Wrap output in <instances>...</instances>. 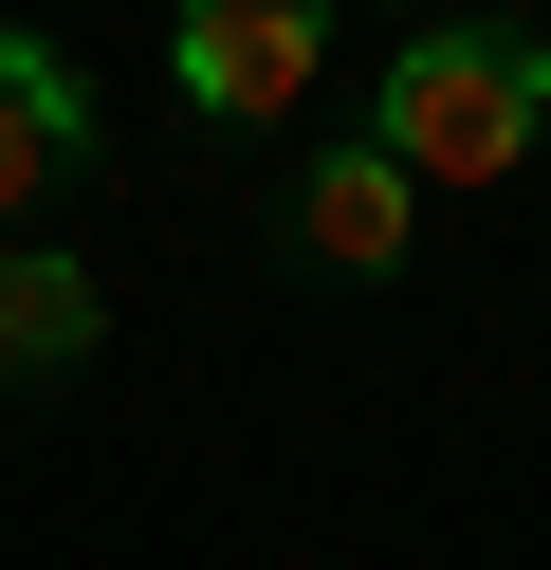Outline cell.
<instances>
[{"instance_id": "1", "label": "cell", "mask_w": 551, "mask_h": 570, "mask_svg": "<svg viewBox=\"0 0 551 570\" xmlns=\"http://www.w3.org/2000/svg\"><path fill=\"white\" fill-rule=\"evenodd\" d=\"M551 129V38L533 19H423V38L367 75V148L404 185H514Z\"/></svg>"}, {"instance_id": "2", "label": "cell", "mask_w": 551, "mask_h": 570, "mask_svg": "<svg viewBox=\"0 0 551 570\" xmlns=\"http://www.w3.org/2000/svg\"><path fill=\"white\" fill-rule=\"evenodd\" d=\"M166 75L220 148H257L276 111H313L331 75V0H166Z\"/></svg>"}, {"instance_id": "3", "label": "cell", "mask_w": 551, "mask_h": 570, "mask_svg": "<svg viewBox=\"0 0 551 570\" xmlns=\"http://www.w3.org/2000/svg\"><path fill=\"white\" fill-rule=\"evenodd\" d=\"M92 166H110V129H92V75H73L56 38H0V222L73 203Z\"/></svg>"}, {"instance_id": "4", "label": "cell", "mask_w": 551, "mask_h": 570, "mask_svg": "<svg viewBox=\"0 0 551 570\" xmlns=\"http://www.w3.org/2000/svg\"><path fill=\"white\" fill-rule=\"evenodd\" d=\"M404 239H423V185H404L367 129H331V148L294 166V258L313 276H404Z\"/></svg>"}, {"instance_id": "5", "label": "cell", "mask_w": 551, "mask_h": 570, "mask_svg": "<svg viewBox=\"0 0 551 570\" xmlns=\"http://www.w3.org/2000/svg\"><path fill=\"white\" fill-rule=\"evenodd\" d=\"M110 350V295L73 258H19V239H0V405H37V386H73Z\"/></svg>"}, {"instance_id": "6", "label": "cell", "mask_w": 551, "mask_h": 570, "mask_svg": "<svg viewBox=\"0 0 551 570\" xmlns=\"http://www.w3.org/2000/svg\"><path fill=\"white\" fill-rule=\"evenodd\" d=\"M423 19H478V0H404V38H423Z\"/></svg>"}]
</instances>
